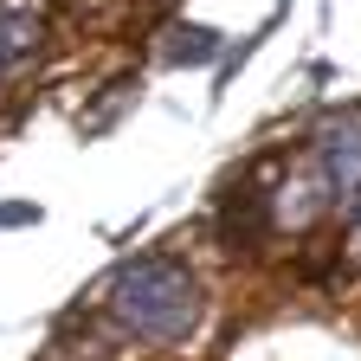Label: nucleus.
<instances>
[{"label": "nucleus", "instance_id": "nucleus-4", "mask_svg": "<svg viewBox=\"0 0 361 361\" xmlns=\"http://www.w3.org/2000/svg\"><path fill=\"white\" fill-rule=\"evenodd\" d=\"M45 39V20H39V0H0V78L20 71Z\"/></svg>", "mask_w": 361, "mask_h": 361}, {"label": "nucleus", "instance_id": "nucleus-2", "mask_svg": "<svg viewBox=\"0 0 361 361\" xmlns=\"http://www.w3.org/2000/svg\"><path fill=\"white\" fill-rule=\"evenodd\" d=\"M316 168L329 174L336 200L361 194V116H329L316 129Z\"/></svg>", "mask_w": 361, "mask_h": 361}, {"label": "nucleus", "instance_id": "nucleus-5", "mask_svg": "<svg viewBox=\"0 0 361 361\" xmlns=\"http://www.w3.org/2000/svg\"><path fill=\"white\" fill-rule=\"evenodd\" d=\"M213 45H219V32H207V26H180V32L168 39V59H174V65H194V59H213Z\"/></svg>", "mask_w": 361, "mask_h": 361}, {"label": "nucleus", "instance_id": "nucleus-3", "mask_svg": "<svg viewBox=\"0 0 361 361\" xmlns=\"http://www.w3.org/2000/svg\"><path fill=\"white\" fill-rule=\"evenodd\" d=\"M329 200H336V188H329V174H323V168H310V180L290 174V180H284V194L271 200V226H284V233H310V226L329 213Z\"/></svg>", "mask_w": 361, "mask_h": 361}, {"label": "nucleus", "instance_id": "nucleus-1", "mask_svg": "<svg viewBox=\"0 0 361 361\" xmlns=\"http://www.w3.org/2000/svg\"><path fill=\"white\" fill-rule=\"evenodd\" d=\"M104 310L135 336V342H180L200 323V278L180 258H129L104 284Z\"/></svg>", "mask_w": 361, "mask_h": 361}, {"label": "nucleus", "instance_id": "nucleus-6", "mask_svg": "<svg viewBox=\"0 0 361 361\" xmlns=\"http://www.w3.org/2000/svg\"><path fill=\"white\" fill-rule=\"evenodd\" d=\"M348 252H355V258H361V219H355V239H348Z\"/></svg>", "mask_w": 361, "mask_h": 361}]
</instances>
